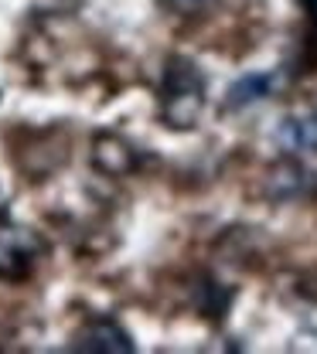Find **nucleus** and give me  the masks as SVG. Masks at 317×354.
<instances>
[{"mask_svg": "<svg viewBox=\"0 0 317 354\" xmlns=\"http://www.w3.org/2000/svg\"><path fill=\"white\" fill-rule=\"evenodd\" d=\"M273 88H276V75L273 72H249L242 79H235L226 92V109L228 113H239V109H249L263 99H270Z\"/></svg>", "mask_w": 317, "mask_h": 354, "instance_id": "obj_5", "label": "nucleus"}, {"mask_svg": "<svg viewBox=\"0 0 317 354\" xmlns=\"http://www.w3.org/2000/svg\"><path fill=\"white\" fill-rule=\"evenodd\" d=\"M171 10H181V14H188V10H198V7H205L208 0H164Z\"/></svg>", "mask_w": 317, "mask_h": 354, "instance_id": "obj_8", "label": "nucleus"}, {"mask_svg": "<svg viewBox=\"0 0 317 354\" xmlns=\"http://www.w3.org/2000/svg\"><path fill=\"white\" fill-rule=\"evenodd\" d=\"M194 307L201 310L208 320H222L226 310L232 307V290L222 286L219 279H201L194 286Z\"/></svg>", "mask_w": 317, "mask_h": 354, "instance_id": "obj_7", "label": "nucleus"}, {"mask_svg": "<svg viewBox=\"0 0 317 354\" xmlns=\"http://www.w3.org/2000/svg\"><path fill=\"white\" fill-rule=\"evenodd\" d=\"M157 99H161V116L171 130H191L201 120V109H205V75H201V68L184 55H171L164 62V72H161Z\"/></svg>", "mask_w": 317, "mask_h": 354, "instance_id": "obj_1", "label": "nucleus"}, {"mask_svg": "<svg viewBox=\"0 0 317 354\" xmlns=\"http://www.w3.org/2000/svg\"><path fill=\"white\" fill-rule=\"evenodd\" d=\"M276 140L293 153H317V113L287 116L276 130Z\"/></svg>", "mask_w": 317, "mask_h": 354, "instance_id": "obj_6", "label": "nucleus"}, {"mask_svg": "<svg viewBox=\"0 0 317 354\" xmlns=\"http://www.w3.org/2000/svg\"><path fill=\"white\" fill-rule=\"evenodd\" d=\"M45 259V242L31 228H0V279L21 283Z\"/></svg>", "mask_w": 317, "mask_h": 354, "instance_id": "obj_2", "label": "nucleus"}, {"mask_svg": "<svg viewBox=\"0 0 317 354\" xmlns=\"http://www.w3.org/2000/svg\"><path fill=\"white\" fill-rule=\"evenodd\" d=\"M266 191L273 201H297V198H314L317 194V171L297 164V160H283L276 164L266 177Z\"/></svg>", "mask_w": 317, "mask_h": 354, "instance_id": "obj_4", "label": "nucleus"}, {"mask_svg": "<svg viewBox=\"0 0 317 354\" xmlns=\"http://www.w3.org/2000/svg\"><path fill=\"white\" fill-rule=\"evenodd\" d=\"M69 351H86V354H134V337L109 317L89 320L69 344Z\"/></svg>", "mask_w": 317, "mask_h": 354, "instance_id": "obj_3", "label": "nucleus"}]
</instances>
